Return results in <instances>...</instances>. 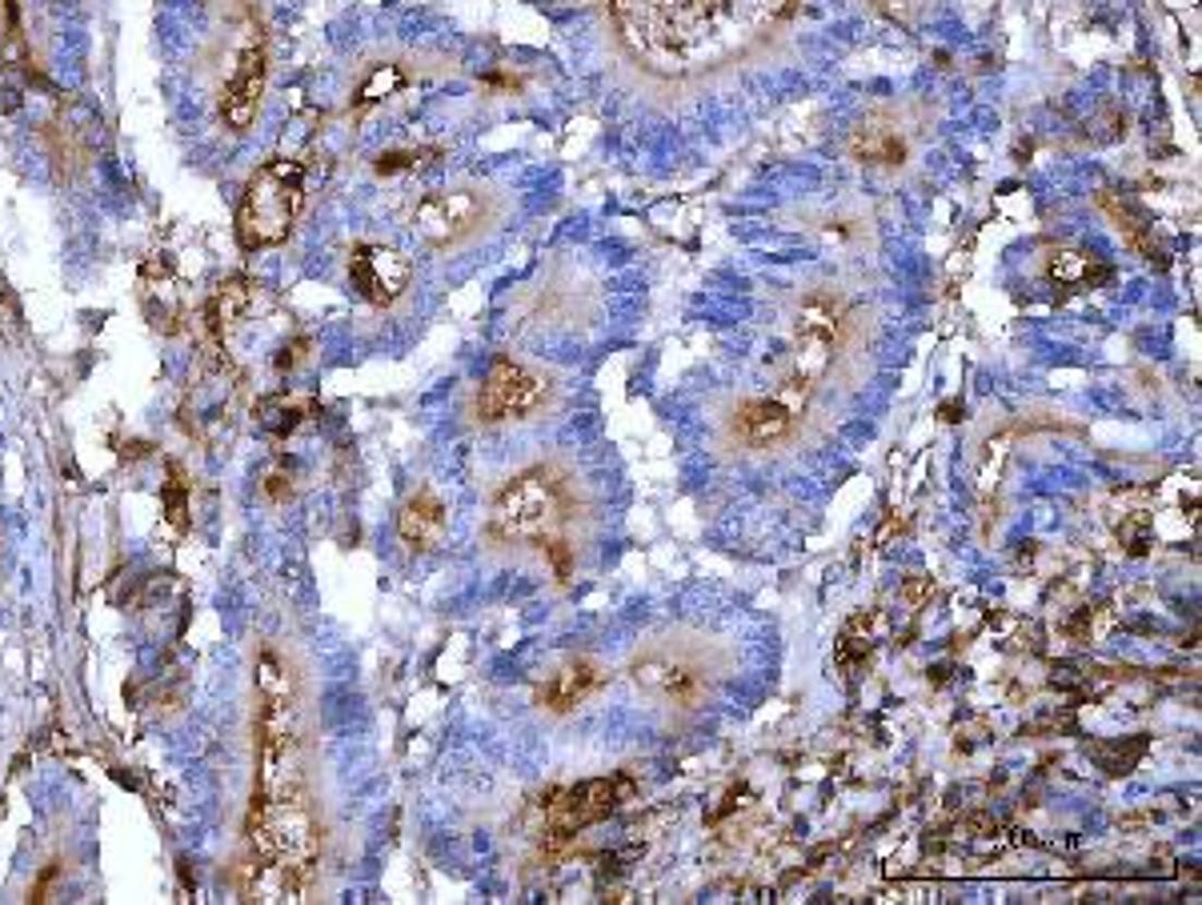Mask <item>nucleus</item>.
<instances>
[{"label":"nucleus","instance_id":"2eb2a0df","mask_svg":"<svg viewBox=\"0 0 1202 905\" xmlns=\"http://www.w3.org/2000/svg\"><path fill=\"white\" fill-rule=\"evenodd\" d=\"M1046 273H1051V281H1058V285H1098V281H1106L1110 277V269H1106L1094 253H1086V248H1058V253H1051V261H1046Z\"/></svg>","mask_w":1202,"mask_h":905},{"label":"nucleus","instance_id":"ddd939ff","mask_svg":"<svg viewBox=\"0 0 1202 905\" xmlns=\"http://www.w3.org/2000/svg\"><path fill=\"white\" fill-rule=\"evenodd\" d=\"M633 677H638V685H645V689H654V694H661V697H670V701H682V706L697 701V694H702V682H697L694 673L685 670V665H673V661H661V658L638 661V665H633Z\"/></svg>","mask_w":1202,"mask_h":905},{"label":"nucleus","instance_id":"f3484780","mask_svg":"<svg viewBox=\"0 0 1202 905\" xmlns=\"http://www.w3.org/2000/svg\"><path fill=\"white\" fill-rule=\"evenodd\" d=\"M850 149H854L858 161L898 164L902 161L906 145L894 129H886V124H862V129H854V137H850Z\"/></svg>","mask_w":1202,"mask_h":905},{"label":"nucleus","instance_id":"423d86ee","mask_svg":"<svg viewBox=\"0 0 1202 905\" xmlns=\"http://www.w3.org/2000/svg\"><path fill=\"white\" fill-rule=\"evenodd\" d=\"M630 794H633V785L626 782V778H614V782H585V785H573V790H561V794H554L558 802H549V833L570 837V833L609 818V814L621 806V797H630Z\"/></svg>","mask_w":1202,"mask_h":905},{"label":"nucleus","instance_id":"4468645a","mask_svg":"<svg viewBox=\"0 0 1202 905\" xmlns=\"http://www.w3.org/2000/svg\"><path fill=\"white\" fill-rule=\"evenodd\" d=\"M181 281L173 277V269H169V261H149V269H145V277H141V301H153V297H161V309L153 313V325H165V329H173L177 317L185 313V301H181Z\"/></svg>","mask_w":1202,"mask_h":905},{"label":"nucleus","instance_id":"f8f14e48","mask_svg":"<svg viewBox=\"0 0 1202 905\" xmlns=\"http://www.w3.org/2000/svg\"><path fill=\"white\" fill-rule=\"evenodd\" d=\"M597 682H602L597 665H590V661H570L566 670H558L542 689H537V701L549 709H558V713H566V709H573L578 701H585V697L594 694Z\"/></svg>","mask_w":1202,"mask_h":905},{"label":"nucleus","instance_id":"aec40b11","mask_svg":"<svg viewBox=\"0 0 1202 905\" xmlns=\"http://www.w3.org/2000/svg\"><path fill=\"white\" fill-rule=\"evenodd\" d=\"M422 157H429V152H422V149L381 152V157H377V173H401V169H417V164H422Z\"/></svg>","mask_w":1202,"mask_h":905},{"label":"nucleus","instance_id":"20e7f679","mask_svg":"<svg viewBox=\"0 0 1202 905\" xmlns=\"http://www.w3.org/2000/svg\"><path fill=\"white\" fill-rule=\"evenodd\" d=\"M546 398V381L533 377L530 369H521L518 360L497 357L494 369L485 372L482 393H477V417L482 421H506V417H521L542 405Z\"/></svg>","mask_w":1202,"mask_h":905},{"label":"nucleus","instance_id":"7ed1b4c3","mask_svg":"<svg viewBox=\"0 0 1202 905\" xmlns=\"http://www.w3.org/2000/svg\"><path fill=\"white\" fill-rule=\"evenodd\" d=\"M561 513H566V497L558 481L537 469L501 489L489 513V529L501 541H546L561 525Z\"/></svg>","mask_w":1202,"mask_h":905},{"label":"nucleus","instance_id":"39448f33","mask_svg":"<svg viewBox=\"0 0 1202 905\" xmlns=\"http://www.w3.org/2000/svg\"><path fill=\"white\" fill-rule=\"evenodd\" d=\"M413 265L389 245H357L349 253V285L369 305H393L410 285Z\"/></svg>","mask_w":1202,"mask_h":905},{"label":"nucleus","instance_id":"6ab92c4d","mask_svg":"<svg viewBox=\"0 0 1202 905\" xmlns=\"http://www.w3.org/2000/svg\"><path fill=\"white\" fill-rule=\"evenodd\" d=\"M0 57H4V61H21V57H25V37H21V21H16V0H0Z\"/></svg>","mask_w":1202,"mask_h":905},{"label":"nucleus","instance_id":"6e6552de","mask_svg":"<svg viewBox=\"0 0 1202 905\" xmlns=\"http://www.w3.org/2000/svg\"><path fill=\"white\" fill-rule=\"evenodd\" d=\"M810 393H814L810 384L786 377L774 398L750 401L742 409V437L750 445H774V441H781L793 429V421L802 417Z\"/></svg>","mask_w":1202,"mask_h":905},{"label":"nucleus","instance_id":"f03ea898","mask_svg":"<svg viewBox=\"0 0 1202 905\" xmlns=\"http://www.w3.org/2000/svg\"><path fill=\"white\" fill-rule=\"evenodd\" d=\"M305 209V169L289 157L265 161L245 181L236 205V241L245 248L281 245Z\"/></svg>","mask_w":1202,"mask_h":905},{"label":"nucleus","instance_id":"a211bd4d","mask_svg":"<svg viewBox=\"0 0 1202 905\" xmlns=\"http://www.w3.org/2000/svg\"><path fill=\"white\" fill-rule=\"evenodd\" d=\"M401 85H405V73H401L397 64H377V69H373V73L361 81L357 105H377V100L393 97Z\"/></svg>","mask_w":1202,"mask_h":905},{"label":"nucleus","instance_id":"0eeeda50","mask_svg":"<svg viewBox=\"0 0 1202 905\" xmlns=\"http://www.w3.org/2000/svg\"><path fill=\"white\" fill-rule=\"evenodd\" d=\"M260 93H265V49H260V37H248L236 52L233 73L221 93V121L233 133H245L253 124L260 109Z\"/></svg>","mask_w":1202,"mask_h":905},{"label":"nucleus","instance_id":"1a4fd4ad","mask_svg":"<svg viewBox=\"0 0 1202 905\" xmlns=\"http://www.w3.org/2000/svg\"><path fill=\"white\" fill-rule=\"evenodd\" d=\"M482 200L473 193H429L413 209V224L429 245H453L482 224Z\"/></svg>","mask_w":1202,"mask_h":905},{"label":"nucleus","instance_id":"9d476101","mask_svg":"<svg viewBox=\"0 0 1202 905\" xmlns=\"http://www.w3.org/2000/svg\"><path fill=\"white\" fill-rule=\"evenodd\" d=\"M397 529H401V541H405V546L429 549L434 541H441V534H446V505L437 501V493L417 489V493L401 505Z\"/></svg>","mask_w":1202,"mask_h":905},{"label":"nucleus","instance_id":"dca6fc26","mask_svg":"<svg viewBox=\"0 0 1202 905\" xmlns=\"http://www.w3.org/2000/svg\"><path fill=\"white\" fill-rule=\"evenodd\" d=\"M313 409H317V401L313 398H298V393H293V398H289V393H274V398L257 401V421L265 425L269 433L286 437V433H293V429H298V425L305 421Z\"/></svg>","mask_w":1202,"mask_h":905},{"label":"nucleus","instance_id":"9b49d317","mask_svg":"<svg viewBox=\"0 0 1202 905\" xmlns=\"http://www.w3.org/2000/svg\"><path fill=\"white\" fill-rule=\"evenodd\" d=\"M257 297H260V285H257V281H245V277H236V281H229V285H221L217 293H213L209 309H205V325H209L213 333L224 341V337L233 333L236 325H241L248 313H253Z\"/></svg>","mask_w":1202,"mask_h":905},{"label":"nucleus","instance_id":"f257e3e1","mask_svg":"<svg viewBox=\"0 0 1202 905\" xmlns=\"http://www.w3.org/2000/svg\"><path fill=\"white\" fill-rule=\"evenodd\" d=\"M790 0H609L621 37L661 73H702L754 45Z\"/></svg>","mask_w":1202,"mask_h":905}]
</instances>
